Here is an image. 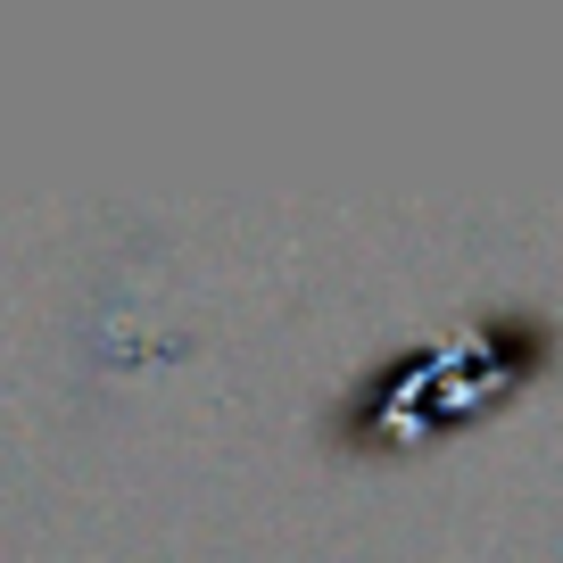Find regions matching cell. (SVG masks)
I'll return each mask as SVG.
<instances>
[{
  "mask_svg": "<svg viewBox=\"0 0 563 563\" xmlns=\"http://www.w3.org/2000/svg\"><path fill=\"white\" fill-rule=\"evenodd\" d=\"M547 349H555V323L530 316V307L473 316L456 340H440V349L382 356V365L349 389L332 440L356 448V456H382V448L431 440L440 422H473V415H489V406H506L514 389L539 382Z\"/></svg>",
  "mask_w": 563,
  "mask_h": 563,
  "instance_id": "1",
  "label": "cell"
}]
</instances>
